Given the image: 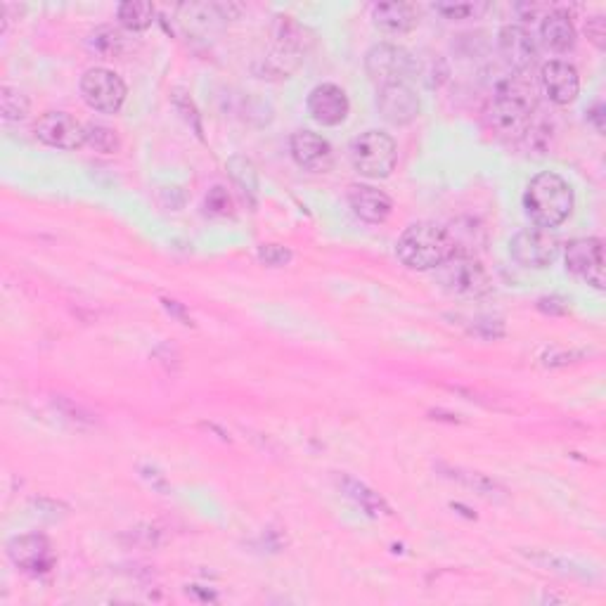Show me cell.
<instances>
[{
	"label": "cell",
	"mask_w": 606,
	"mask_h": 606,
	"mask_svg": "<svg viewBox=\"0 0 606 606\" xmlns=\"http://www.w3.org/2000/svg\"><path fill=\"white\" fill-rule=\"evenodd\" d=\"M538 105V90L526 76H509L495 88L488 107V126L500 138H521L533 124V112Z\"/></svg>",
	"instance_id": "6da1fadb"
},
{
	"label": "cell",
	"mask_w": 606,
	"mask_h": 606,
	"mask_svg": "<svg viewBox=\"0 0 606 606\" xmlns=\"http://www.w3.org/2000/svg\"><path fill=\"white\" fill-rule=\"evenodd\" d=\"M573 204H576L573 188L569 185V180H564L559 173L543 171L526 185L524 209L526 216L538 228H559V225L569 221V216L573 214Z\"/></svg>",
	"instance_id": "7a4b0ae2"
},
{
	"label": "cell",
	"mask_w": 606,
	"mask_h": 606,
	"mask_svg": "<svg viewBox=\"0 0 606 606\" xmlns=\"http://www.w3.org/2000/svg\"><path fill=\"white\" fill-rule=\"evenodd\" d=\"M455 254L457 242L453 232L429 221L405 228L396 244L398 261L412 270H436Z\"/></svg>",
	"instance_id": "3957f363"
},
{
	"label": "cell",
	"mask_w": 606,
	"mask_h": 606,
	"mask_svg": "<svg viewBox=\"0 0 606 606\" xmlns=\"http://www.w3.org/2000/svg\"><path fill=\"white\" fill-rule=\"evenodd\" d=\"M434 273L438 287L460 299H483L493 292V277L488 275L483 263L460 251L450 256L446 263H441Z\"/></svg>",
	"instance_id": "277c9868"
},
{
	"label": "cell",
	"mask_w": 606,
	"mask_h": 606,
	"mask_svg": "<svg viewBox=\"0 0 606 606\" xmlns=\"http://www.w3.org/2000/svg\"><path fill=\"white\" fill-rule=\"evenodd\" d=\"M353 169L360 176L382 180L389 178L398 164V145L389 133L384 131H365L358 138H353L348 147Z\"/></svg>",
	"instance_id": "5b68a950"
},
{
	"label": "cell",
	"mask_w": 606,
	"mask_h": 606,
	"mask_svg": "<svg viewBox=\"0 0 606 606\" xmlns=\"http://www.w3.org/2000/svg\"><path fill=\"white\" fill-rule=\"evenodd\" d=\"M365 72L379 88L408 83L417 72V60L410 50L393 43H377L365 53Z\"/></svg>",
	"instance_id": "8992f818"
},
{
	"label": "cell",
	"mask_w": 606,
	"mask_h": 606,
	"mask_svg": "<svg viewBox=\"0 0 606 606\" xmlns=\"http://www.w3.org/2000/svg\"><path fill=\"white\" fill-rule=\"evenodd\" d=\"M126 83L107 67H90L81 76V95L90 109L100 114H116L126 102Z\"/></svg>",
	"instance_id": "52a82bcc"
},
{
	"label": "cell",
	"mask_w": 606,
	"mask_h": 606,
	"mask_svg": "<svg viewBox=\"0 0 606 606\" xmlns=\"http://www.w3.org/2000/svg\"><path fill=\"white\" fill-rule=\"evenodd\" d=\"M562 242L545 228H526L509 240V254L524 268L543 270L559 259Z\"/></svg>",
	"instance_id": "ba28073f"
},
{
	"label": "cell",
	"mask_w": 606,
	"mask_h": 606,
	"mask_svg": "<svg viewBox=\"0 0 606 606\" xmlns=\"http://www.w3.org/2000/svg\"><path fill=\"white\" fill-rule=\"evenodd\" d=\"M36 138L57 150H81L86 145V126L69 112H45L34 124Z\"/></svg>",
	"instance_id": "9c48e42d"
},
{
	"label": "cell",
	"mask_w": 606,
	"mask_h": 606,
	"mask_svg": "<svg viewBox=\"0 0 606 606\" xmlns=\"http://www.w3.org/2000/svg\"><path fill=\"white\" fill-rule=\"evenodd\" d=\"M566 270L595 289H604V242L599 237H580L566 244Z\"/></svg>",
	"instance_id": "30bf717a"
},
{
	"label": "cell",
	"mask_w": 606,
	"mask_h": 606,
	"mask_svg": "<svg viewBox=\"0 0 606 606\" xmlns=\"http://www.w3.org/2000/svg\"><path fill=\"white\" fill-rule=\"evenodd\" d=\"M377 109L382 119L391 126H410L422 114V100L408 83L384 86L377 93Z\"/></svg>",
	"instance_id": "8fae6325"
},
{
	"label": "cell",
	"mask_w": 606,
	"mask_h": 606,
	"mask_svg": "<svg viewBox=\"0 0 606 606\" xmlns=\"http://www.w3.org/2000/svg\"><path fill=\"white\" fill-rule=\"evenodd\" d=\"M8 557L12 559V564L31 573V576H41V573H48L55 566V554L53 547H50V540L38 533L12 538L8 543Z\"/></svg>",
	"instance_id": "7c38bea8"
},
{
	"label": "cell",
	"mask_w": 606,
	"mask_h": 606,
	"mask_svg": "<svg viewBox=\"0 0 606 606\" xmlns=\"http://www.w3.org/2000/svg\"><path fill=\"white\" fill-rule=\"evenodd\" d=\"M308 114L315 124L320 126H339L344 124L348 112H351V102H348L346 90L337 83H320L308 93Z\"/></svg>",
	"instance_id": "4fadbf2b"
},
{
	"label": "cell",
	"mask_w": 606,
	"mask_h": 606,
	"mask_svg": "<svg viewBox=\"0 0 606 606\" xmlns=\"http://www.w3.org/2000/svg\"><path fill=\"white\" fill-rule=\"evenodd\" d=\"M180 29L185 36H195L199 41H209L223 29L225 17L221 3H183L176 10Z\"/></svg>",
	"instance_id": "5bb4252c"
},
{
	"label": "cell",
	"mask_w": 606,
	"mask_h": 606,
	"mask_svg": "<svg viewBox=\"0 0 606 606\" xmlns=\"http://www.w3.org/2000/svg\"><path fill=\"white\" fill-rule=\"evenodd\" d=\"M540 83L545 95L554 105H571L580 93V76L573 64L564 60H550L540 69Z\"/></svg>",
	"instance_id": "9a60e30c"
},
{
	"label": "cell",
	"mask_w": 606,
	"mask_h": 606,
	"mask_svg": "<svg viewBox=\"0 0 606 606\" xmlns=\"http://www.w3.org/2000/svg\"><path fill=\"white\" fill-rule=\"evenodd\" d=\"M289 152L301 169L313 173H325L332 169L334 152L325 138L313 131H296L289 138Z\"/></svg>",
	"instance_id": "2e32d148"
},
{
	"label": "cell",
	"mask_w": 606,
	"mask_h": 606,
	"mask_svg": "<svg viewBox=\"0 0 606 606\" xmlns=\"http://www.w3.org/2000/svg\"><path fill=\"white\" fill-rule=\"evenodd\" d=\"M498 48L500 55L512 69L524 74L526 69L533 67L535 57H538V45L531 31L521 24H505L498 34Z\"/></svg>",
	"instance_id": "e0dca14e"
},
{
	"label": "cell",
	"mask_w": 606,
	"mask_h": 606,
	"mask_svg": "<svg viewBox=\"0 0 606 606\" xmlns=\"http://www.w3.org/2000/svg\"><path fill=\"white\" fill-rule=\"evenodd\" d=\"M346 197L348 204H351L353 214H356L360 221L370 225L384 223L393 211L391 197L382 190L372 188V185H351Z\"/></svg>",
	"instance_id": "ac0fdd59"
},
{
	"label": "cell",
	"mask_w": 606,
	"mask_h": 606,
	"mask_svg": "<svg viewBox=\"0 0 606 606\" xmlns=\"http://www.w3.org/2000/svg\"><path fill=\"white\" fill-rule=\"evenodd\" d=\"M540 36H543L545 45L554 53H569V50L576 48L578 41V31L576 24L569 12L564 10H552L543 17V24H540Z\"/></svg>",
	"instance_id": "d6986e66"
},
{
	"label": "cell",
	"mask_w": 606,
	"mask_h": 606,
	"mask_svg": "<svg viewBox=\"0 0 606 606\" xmlns=\"http://www.w3.org/2000/svg\"><path fill=\"white\" fill-rule=\"evenodd\" d=\"M417 8L410 3H401V0H393V3H377L372 8V19H375V27L386 31V34H408L417 27Z\"/></svg>",
	"instance_id": "ffe728a7"
},
{
	"label": "cell",
	"mask_w": 606,
	"mask_h": 606,
	"mask_svg": "<svg viewBox=\"0 0 606 606\" xmlns=\"http://www.w3.org/2000/svg\"><path fill=\"white\" fill-rule=\"evenodd\" d=\"M339 488L348 500L356 502V505L363 509L365 514H370V517H389L391 514L389 502H386L377 491H372L370 486H365L363 481L344 474L339 476Z\"/></svg>",
	"instance_id": "44dd1931"
},
{
	"label": "cell",
	"mask_w": 606,
	"mask_h": 606,
	"mask_svg": "<svg viewBox=\"0 0 606 606\" xmlns=\"http://www.w3.org/2000/svg\"><path fill=\"white\" fill-rule=\"evenodd\" d=\"M154 15H157V10H154V5L147 3V0H124V3L116 8V17H119V22L124 24L128 31L150 29Z\"/></svg>",
	"instance_id": "7402d4cb"
},
{
	"label": "cell",
	"mask_w": 606,
	"mask_h": 606,
	"mask_svg": "<svg viewBox=\"0 0 606 606\" xmlns=\"http://www.w3.org/2000/svg\"><path fill=\"white\" fill-rule=\"evenodd\" d=\"M31 112V102L19 88L3 86L0 90V114H3L5 124H19Z\"/></svg>",
	"instance_id": "603a6c76"
},
{
	"label": "cell",
	"mask_w": 606,
	"mask_h": 606,
	"mask_svg": "<svg viewBox=\"0 0 606 606\" xmlns=\"http://www.w3.org/2000/svg\"><path fill=\"white\" fill-rule=\"evenodd\" d=\"M225 166H228L230 178L240 185L244 195H249V197L259 195V173H256V166L251 164L247 157L235 154V157L228 159V164Z\"/></svg>",
	"instance_id": "cb8c5ba5"
},
{
	"label": "cell",
	"mask_w": 606,
	"mask_h": 606,
	"mask_svg": "<svg viewBox=\"0 0 606 606\" xmlns=\"http://www.w3.org/2000/svg\"><path fill=\"white\" fill-rule=\"evenodd\" d=\"M88 43L95 53L105 57H114L124 50V36H121V31L114 27H98L93 34H90Z\"/></svg>",
	"instance_id": "d4e9b609"
},
{
	"label": "cell",
	"mask_w": 606,
	"mask_h": 606,
	"mask_svg": "<svg viewBox=\"0 0 606 606\" xmlns=\"http://www.w3.org/2000/svg\"><path fill=\"white\" fill-rule=\"evenodd\" d=\"M86 145L93 147L95 152L114 154L121 147V140L114 128L105 124H86Z\"/></svg>",
	"instance_id": "484cf974"
},
{
	"label": "cell",
	"mask_w": 606,
	"mask_h": 606,
	"mask_svg": "<svg viewBox=\"0 0 606 606\" xmlns=\"http://www.w3.org/2000/svg\"><path fill=\"white\" fill-rule=\"evenodd\" d=\"M450 479H457L462 483H467V486H472L476 493L488 495V498H493V495L505 493V488L500 486V483H495L493 479H488V476H483L479 472H462V469H448Z\"/></svg>",
	"instance_id": "4316f807"
},
{
	"label": "cell",
	"mask_w": 606,
	"mask_h": 606,
	"mask_svg": "<svg viewBox=\"0 0 606 606\" xmlns=\"http://www.w3.org/2000/svg\"><path fill=\"white\" fill-rule=\"evenodd\" d=\"M171 100H173V107L178 109L180 112V116H183L185 121H188V124L192 126V131H195V135L197 138H204V128H202V119H199V114H197V107H195V102H192V98L188 93H185L183 88H176L173 90V95H171Z\"/></svg>",
	"instance_id": "83f0119b"
},
{
	"label": "cell",
	"mask_w": 606,
	"mask_h": 606,
	"mask_svg": "<svg viewBox=\"0 0 606 606\" xmlns=\"http://www.w3.org/2000/svg\"><path fill=\"white\" fill-rule=\"evenodd\" d=\"M204 209L206 214L211 216H228L232 211V199L228 195V190L216 185V188L209 190V195L204 199Z\"/></svg>",
	"instance_id": "f1b7e54d"
},
{
	"label": "cell",
	"mask_w": 606,
	"mask_h": 606,
	"mask_svg": "<svg viewBox=\"0 0 606 606\" xmlns=\"http://www.w3.org/2000/svg\"><path fill=\"white\" fill-rule=\"evenodd\" d=\"M259 261L266 263L270 268H282L292 261V251L282 244H261L259 247Z\"/></svg>",
	"instance_id": "f546056e"
},
{
	"label": "cell",
	"mask_w": 606,
	"mask_h": 606,
	"mask_svg": "<svg viewBox=\"0 0 606 606\" xmlns=\"http://www.w3.org/2000/svg\"><path fill=\"white\" fill-rule=\"evenodd\" d=\"M436 12H441L443 17L448 19H469L476 17L481 10H486V5H476V3H436L434 5Z\"/></svg>",
	"instance_id": "4dcf8cb0"
},
{
	"label": "cell",
	"mask_w": 606,
	"mask_h": 606,
	"mask_svg": "<svg viewBox=\"0 0 606 606\" xmlns=\"http://www.w3.org/2000/svg\"><path fill=\"white\" fill-rule=\"evenodd\" d=\"M472 322H474L472 332L479 334V337H483V339H498V337H502V334H505V327H502V322L495 320V318H474Z\"/></svg>",
	"instance_id": "1f68e13d"
},
{
	"label": "cell",
	"mask_w": 606,
	"mask_h": 606,
	"mask_svg": "<svg viewBox=\"0 0 606 606\" xmlns=\"http://www.w3.org/2000/svg\"><path fill=\"white\" fill-rule=\"evenodd\" d=\"M585 34H588V38L592 43L597 45L599 50L606 48V22L602 15H595L588 19V24H585Z\"/></svg>",
	"instance_id": "d6a6232c"
},
{
	"label": "cell",
	"mask_w": 606,
	"mask_h": 606,
	"mask_svg": "<svg viewBox=\"0 0 606 606\" xmlns=\"http://www.w3.org/2000/svg\"><path fill=\"white\" fill-rule=\"evenodd\" d=\"M538 311L547 315H566L569 313V306H566V301L559 299V296H543V299H538Z\"/></svg>",
	"instance_id": "836d02e7"
},
{
	"label": "cell",
	"mask_w": 606,
	"mask_h": 606,
	"mask_svg": "<svg viewBox=\"0 0 606 606\" xmlns=\"http://www.w3.org/2000/svg\"><path fill=\"white\" fill-rule=\"evenodd\" d=\"M161 306H164L166 311H169L173 315V318H178L180 322H183V325H192L190 313L185 311L183 303H178V301H173V299H161Z\"/></svg>",
	"instance_id": "e575fe53"
},
{
	"label": "cell",
	"mask_w": 606,
	"mask_h": 606,
	"mask_svg": "<svg viewBox=\"0 0 606 606\" xmlns=\"http://www.w3.org/2000/svg\"><path fill=\"white\" fill-rule=\"evenodd\" d=\"M176 195H183V188H161L159 190V202L166 206V209H183V204L176 202Z\"/></svg>",
	"instance_id": "d590c367"
},
{
	"label": "cell",
	"mask_w": 606,
	"mask_h": 606,
	"mask_svg": "<svg viewBox=\"0 0 606 606\" xmlns=\"http://www.w3.org/2000/svg\"><path fill=\"white\" fill-rule=\"evenodd\" d=\"M588 121L597 128V133H604V102H595L588 109Z\"/></svg>",
	"instance_id": "8d00e7d4"
}]
</instances>
